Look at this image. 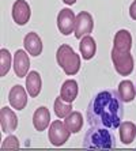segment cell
Returning <instances> with one entry per match:
<instances>
[{
	"mask_svg": "<svg viewBox=\"0 0 136 151\" xmlns=\"http://www.w3.org/2000/svg\"><path fill=\"white\" fill-rule=\"evenodd\" d=\"M86 116L91 127L117 129L124 116V105L119 91L105 90L97 93L89 104Z\"/></svg>",
	"mask_w": 136,
	"mask_h": 151,
	"instance_id": "cell-1",
	"label": "cell"
},
{
	"mask_svg": "<svg viewBox=\"0 0 136 151\" xmlns=\"http://www.w3.org/2000/svg\"><path fill=\"white\" fill-rule=\"evenodd\" d=\"M84 148H97V150H113L116 147L114 135L109 128L91 127L83 137Z\"/></svg>",
	"mask_w": 136,
	"mask_h": 151,
	"instance_id": "cell-2",
	"label": "cell"
},
{
	"mask_svg": "<svg viewBox=\"0 0 136 151\" xmlns=\"http://www.w3.org/2000/svg\"><path fill=\"white\" fill-rule=\"evenodd\" d=\"M56 60L61 70L65 72L67 75H76L80 70V57L79 55L75 53V50L71 48L70 45L63 44L61 46H59L56 53Z\"/></svg>",
	"mask_w": 136,
	"mask_h": 151,
	"instance_id": "cell-3",
	"label": "cell"
},
{
	"mask_svg": "<svg viewBox=\"0 0 136 151\" xmlns=\"http://www.w3.org/2000/svg\"><path fill=\"white\" fill-rule=\"evenodd\" d=\"M112 61L116 72L121 76H128L133 71V57L131 52H121L113 48L112 49Z\"/></svg>",
	"mask_w": 136,
	"mask_h": 151,
	"instance_id": "cell-4",
	"label": "cell"
},
{
	"mask_svg": "<svg viewBox=\"0 0 136 151\" xmlns=\"http://www.w3.org/2000/svg\"><path fill=\"white\" fill-rule=\"evenodd\" d=\"M70 135L71 131L67 128L65 123H63L61 120H55L49 125V131H48L49 142L53 146H56V147H60V146L65 144V142L70 139Z\"/></svg>",
	"mask_w": 136,
	"mask_h": 151,
	"instance_id": "cell-5",
	"label": "cell"
},
{
	"mask_svg": "<svg viewBox=\"0 0 136 151\" xmlns=\"http://www.w3.org/2000/svg\"><path fill=\"white\" fill-rule=\"evenodd\" d=\"M94 29V21L90 12L87 11H80L76 15V21H75V37L76 38H83L84 35H90V33Z\"/></svg>",
	"mask_w": 136,
	"mask_h": 151,
	"instance_id": "cell-6",
	"label": "cell"
},
{
	"mask_svg": "<svg viewBox=\"0 0 136 151\" xmlns=\"http://www.w3.org/2000/svg\"><path fill=\"white\" fill-rule=\"evenodd\" d=\"M76 15L70 8H63L57 15V27L63 35H70L75 30Z\"/></svg>",
	"mask_w": 136,
	"mask_h": 151,
	"instance_id": "cell-7",
	"label": "cell"
},
{
	"mask_svg": "<svg viewBox=\"0 0 136 151\" xmlns=\"http://www.w3.org/2000/svg\"><path fill=\"white\" fill-rule=\"evenodd\" d=\"M30 17H32V10H30V6L27 4V1L17 0L12 4V19L17 25L24 26L30 21Z\"/></svg>",
	"mask_w": 136,
	"mask_h": 151,
	"instance_id": "cell-8",
	"label": "cell"
},
{
	"mask_svg": "<svg viewBox=\"0 0 136 151\" xmlns=\"http://www.w3.org/2000/svg\"><path fill=\"white\" fill-rule=\"evenodd\" d=\"M27 90H24L21 84H15L12 86L8 93V101L12 109L15 110H23L24 106L27 105Z\"/></svg>",
	"mask_w": 136,
	"mask_h": 151,
	"instance_id": "cell-9",
	"label": "cell"
},
{
	"mask_svg": "<svg viewBox=\"0 0 136 151\" xmlns=\"http://www.w3.org/2000/svg\"><path fill=\"white\" fill-rule=\"evenodd\" d=\"M0 125H1V132L4 134H11L17 129L18 117L14 110L10 109L8 106H3L0 109Z\"/></svg>",
	"mask_w": 136,
	"mask_h": 151,
	"instance_id": "cell-10",
	"label": "cell"
},
{
	"mask_svg": "<svg viewBox=\"0 0 136 151\" xmlns=\"http://www.w3.org/2000/svg\"><path fill=\"white\" fill-rule=\"evenodd\" d=\"M29 68H30V60L29 55L24 50L18 49L14 55V71L18 78L27 76Z\"/></svg>",
	"mask_w": 136,
	"mask_h": 151,
	"instance_id": "cell-11",
	"label": "cell"
},
{
	"mask_svg": "<svg viewBox=\"0 0 136 151\" xmlns=\"http://www.w3.org/2000/svg\"><path fill=\"white\" fill-rule=\"evenodd\" d=\"M23 46L30 56L37 57L42 53V41L40 38V35L34 32H30L24 35Z\"/></svg>",
	"mask_w": 136,
	"mask_h": 151,
	"instance_id": "cell-12",
	"label": "cell"
},
{
	"mask_svg": "<svg viewBox=\"0 0 136 151\" xmlns=\"http://www.w3.org/2000/svg\"><path fill=\"white\" fill-rule=\"evenodd\" d=\"M33 125L35 131L42 132L50 125V113L46 106H40L33 114Z\"/></svg>",
	"mask_w": 136,
	"mask_h": 151,
	"instance_id": "cell-13",
	"label": "cell"
},
{
	"mask_svg": "<svg viewBox=\"0 0 136 151\" xmlns=\"http://www.w3.org/2000/svg\"><path fill=\"white\" fill-rule=\"evenodd\" d=\"M113 48L121 52H131L132 48V35L128 30H119L113 38Z\"/></svg>",
	"mask_w": 136,
	"mask_h": 151,
	"instance_id": "cell-14",
	"label": "cell"
},
{
	"mask_svg": "<svg viewBox=\"0 0 136 151\" xmlns=\"http://www.w3.org/2000/svg\"><path fill=\"white\" fill-rule=\"evenodd\" d=\"M42 88V81L41 76L37 71H30V74H27L26 76V90H27L29 95L32 98L38 97Z\"/></svg>",
	"mask_w": 136,
	"mask_h": 151,
	"instance_id": "cell-15",
	"label": "cell"
},
{
	"mask_svg": "<svg viewBox=\"0 0 136 151\" xmlns=\"http://www.w3.org/2000/svg\"><path fill=\"white\" fill-rule=\"evenodd\" d=\"M78 91H79L78 82L73 81V79H68V81L64 82L61 88H60V97H61L65 102L72 104L78 97Z\"/></svg>",
	"mask_w": 136,
	"mask_h": 151,
	"instance_id": "cell-16",
	"label": "cell"
},
{
	"mask_svg": "<svg viewBox=\"0 0 136 151\" xmlns=\"http://www.w3.org/2000/svg\"><path fill=\"white\" fill-rule=\"evenodd\" d=\"M79 50L80 55L84 60H90L95 56L97 52V44L95 40L91 35H84L83 38H80V44H79Z\"/></svg>",
	"mask_w": 136,
	"mask_h": 151,
	"instance_id": "cell-17",
	"label": "cell"
},
{
	"mask_svg": "<svg viewBox=\"0 0 136 151\" xmlns=\"http://www.w3.org/2000/svg\"><path fill=\"white\" fill-rule=\"evenodd\" d=\"M119 131H120V140H121L122 144L129 146V144L135 140L136 125L132 121H124V123H121L119 127Z\"/></svg>",
	"mask_w": 136,
	"mask_h": 151,
	"instance_id": "cell-18",
	"label": "cell"
},
{
	"mask_svg": "<svg viewBox=\"0 0 136 151\" xmlns=\"http://www.w3.org/2000/svg\"><path fill=\"white\" fill-rule=\"evenodd\" d=\"M119 95L122 99V102H132L136 97V87L131 81H122L119 84Z\"/></svg>",
	"mask_w": 136,
	"mask_h": 151,
	"instance_id": "cell-19",
	"label": "cell"
},
{
	"mask_svg": "<svg viewBox=\"0 0 136 151\" xmlns=\"http://www.w3.org/2000/svg\"><path fill=\"white\" fill-rule=\"evenodd\" d=\"M67 128L71 131V134H78L83 127V116L80 112H71L64 120Z\"/></svg>",
	"mask_w": 136,
	"mask_h": 151,
	"instance_id": "cell-20",
	"label": "cell"
},
{
	"mask_svg": "<svg viewBox=\"0 0 136 151\" xmlns=\"http://www.w3.org/2000/svg\"><path fill=\"white\" fill-rule=\"evenodd\" d=\"M72 112V105L70 102H65L61 97H57L55 99V113L59 119H65Z\"/></svg>",
	"mask_w": 136,
	"mask_h": 151,
	"instance_id": "cell-21",
	"label": "cell"
},
{
	"mask_svg": "<svg viewBox=\"0 0 136 151\" xmlns=\"http://www.w3.org/2000/svg\"><path fill=\"white\" fill-rule=\"evenodd\" d=\"M11 68V53L8 49L1 48L0 50V76L3 78L8 74Z\"/></svg>",
	"mask_w": 136,
	"mask_h": 151,
	"instance_id": "cell-22",
	"label": "cell"
},
{
	"mask_svg": "<svg viewBox=\"0 0 136 151\" xmlns=\"http://www.w3.org/2000/svg\"><path fill=\"white\" fill-rule=\"evenodd\" d=\"M19 147V142L14 135H8L1 143V150H18Z\"/></svg>",
	"mask_w": 136,
	"mask_h": 151,
	"instance_id": "cell-23",
	"label": "cell"
},
{
	"mask_svg": "<svg viewBox=\"0 0 136 151\" xmlns=\"http://www.w3.org/2000/svg\"><path fill=\"white\" fill-rule=\"evenodd\" d=\"M129 17L132 18L133 21H136V0L129 6Z\"/></svg>",
	"mask_w": 136,
	"mask_h": 151,
	"instance_id": "cell-24",
	"label": "cell"
},
{
	"mask_svg": "<svg viewBox=\"0 0 136 151\" xmlns=\"http://www.w3.org/2000/svg\"><path fill=\"white\" fill-rule=\"evenodd\" d=\"M65 4H68V6H72V4L76 3V0H63Z\"/></svg>",
	"mask_w": 136,
	"mask_h": 151,
	"instance_id": "cell-25",
	"label": "cell"
}]
</instances>
